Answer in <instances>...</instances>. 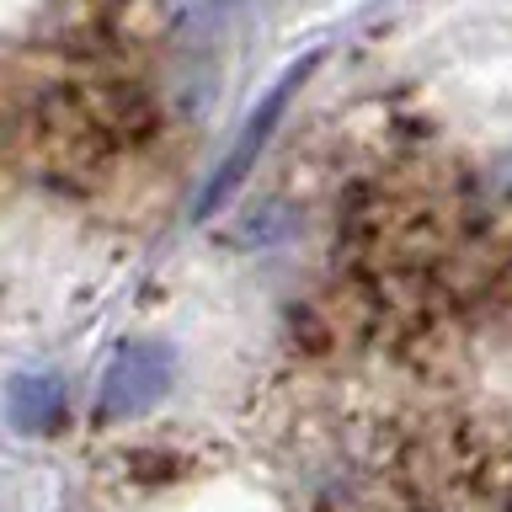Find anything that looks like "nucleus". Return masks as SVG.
<instances>
[{
	"label": "nucleus",
	"instance_id": "obj_3",
	"mask_svg": "<svg viewBox=\"0 0 512 512\" xmlns=\"http://www.w3.org/2000/svg\"><path fill=\"white\" fill-rule=\"evenodd\" d=\"M6 411L22 432H48L64 411V384L54 374H16L6 384Z\"/></svg>",
	"mask_w": 512,
	"mask_h": 512
},
{
	"label": "nucleus",
	"instance_id": "obj_2",
	"mask_svg": "<svg viewBox=\"0 0 512 512\" xmlns=\"http://www.w3.org/2000/svg\"><path fill=\"white\" fill-rule=\"evenodd\" d=\"M166 384H171V347L160 342L123 347L102 374V416L107 422H128V416L150 411L166 395Z\"/></svg>",
	"mask_w": 512,
	"mask_h": 512
},
{
	"label": "nucleus",
	"instance_id": "obj_1",
	"mask_svg": "<svg viewBox=\"0 0 512 512\" xmlns=\"http://www.w3.org/2000/svg\"><path fill=\"white\" fill-rule=\"evenodd\" d=\"M315 70V59H304V64H294V70H288L278 86H272L262 102H256V112L246 123H240V139L230 144V150H224V160L214 166V176H208V187L198 192V219H208V214H219L224 203L235 198V187L246 182L251 176V166H256V155L267 150V139H272V128L283 123V112H288V96L299 91V80Z\"/></svg>",
	"mask_w": 512,
	"mask_h": 512
}]
</instances>
